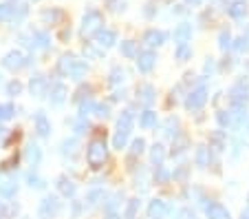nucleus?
Instances as JSON below:
<instances>
[{
    "label": "nucleus",
    "mask_w": 249,
    "mask_h": 219,
    "mask_svg": "<svg viewBox=\"0 0 249 219\" xmlns=\"http://www.w3.org/2000/svg\"><path fill=\"white\" fill-rule=\"evenodd\" d=\"M95 40H97V44H99V47H106V49H108V47H113V44H115V40H117V38H115V34H113V31H106V29H99L97 34H95Z\"/></svg>",
    "instance_id": "obj_6"
},
{
    "label": "nucleus",
    "mask_w": 249,
    "mask_h": 219,
    "mask_svg": "<svg viewBox=\"0 0 249 219\" xmlns=\"http://www.w3.org/2000/svg\"><path fill=\"white\" fill-rule=\"evenodd\" d=\"M122 53L124 56H132V53H135V42H124L122 44Z\"/></svg>",
    "instance_id": "obj_31"
},
{
    "label": "nucleus",
    "mask_w": 249,
    "mask_h": 219,
    "mask_svg": "<svg viewBox=\"0 0 249 219\" xmlns=\"http://www.w3.org/2000/svg\"><path fill=\"white\" fill-rule=\"evenodd\" d=\"M143 151V139H137L135 144H132V153H141Z\"/></svg>",
    "instance_id": "obj_37"
},
{
    "label": "nucleus",
    "mask_w": 249,
    "mask_h": 219,
    "mask_svg": "<svg viewBox=\"0 0 249 219\" xmlns=\"http://www.w3.org/2000/svg\"><path fill=\"white\" fill-rule=\"evenodd\" d=\"M177 56H179V58H185V56H188V47L183 44V47L179 49V53H177Z\"/></svg>",
    "instance_id": "obj_40"
},
{
    "label": "nucleus",
    "mask_w": 249,
    "mask_h": 219,
    "mask_svg": "<svg viewBox=\"0 0 249 219\" xmlns=\"http://www.w3.org/2000/svg\"><path fill=\"white\" fill-rule=\"evenodd\" d=\"M57 188H60L62 195L71 197V195H75V184L71 179H66V177H60V181H57Z\"/></svg>",
    "instance_id": "obj_13"
},
{
    "label": "nucleus",
    "mask_w": 249,
    "mask_h": 219,
    "mask_svg": "<svg viewBox=\"0 0 249 219\" xmlns=\"http://www.w3.org/2000/svg\"><path fill=\"white\" fill-rule=\"evenodd\" d=\"M95 111H97V115H99V118H106V115H108V106H104V104L95 106Z\"/></svg>",
    "instance_id": "obj_36"
},
{
    "label": "nucleus",
    "mask_w": 249,
    "mask_h": 219,
    "mask_svg": "<svg viewBox=\"0 0 249 219\" xmlns=\"http://www.w3.org/2000/svg\"><path fill=\"white\" fill-rule=\"evenodd\" d=\"M230 16L231 18H240V16H245V5L243 2H236L234 7H230Z\"/></svg>",
    "instance_id": "obj_26"
},
{
    "label": "nucleus",
    "mask_w": 249,
    "mask_h": 219,
    "mask_svg": "<svg viewBox=\"0 0 249 219\" xmlns=\"http://www.w3.org/2000/svg\"><path fill=\"white\" fill-rule=\"evenodd\" d=\"M126 139H128V133H119V131H117V135H115V139H113V146L115 148H124Z\"/></svg>",
    "instance_id": "obj_29"
},
{
    "label": "nucleus",
    "mask_w": 249,
    "mask_h": 219,
    "mask_svg": "<svg viewBox=\"0 0 249 219\" xmlns=\"http://www.w3.org/2000/svg\"><path fill=\"white\" fill-rule=\"evenodd\" d=\"M27 181H29V186H31V188H44V179L42 177H38V175H29L27 177Z\"/></svg>",
    "instance_id": "obj_25"
},
{
    "label": "nucleus",
    "mask_w": 249,
    "mask_h": 219,
    "mask_svg": "<svg viewBox=\"0 0 249 219\" xmlns=\"http://www.w3.org/2000/svg\"><path fill=\"white\" fill-rule=\"evenodd\" d=\"M155 124H157V113L146 111V113H143V118H141V126H143V129H150V126H155Z\"/></svg>",
    "instance_id": "obj_20"
},
{
    "label": "nucleus",
    "mask_w": 249,
    "mask_h": 219,
    "mask_svg": "<svg viewBox=\"0 0 249 219\" xmlns=\"http://www.w3.org/2000/svg\"><path fill=\"white\" fill-rule=\"evenodd\" d=\"M24 64H27V58H24L20 51H9L5 56V60H2V67L9 69V71H18V69H22Z\"/></svg>",
    "instance_id": "obj_3"
},
{
    "label": "nucleus",
    "mask_w": 249,
    "mask_h": 219,
    "mask_svg": "<svg viewBox=\"0 0 249 219\" xmlns=\"http://www.w3.org/2000/svg\"><path fill=\"white\" fill-rule=\"evenodd\" d=\"M152 159H155V162H161V159H163V148L155 146V151H152Z\"/></svg>",
    "instance_id": "obj_34"
},
{
    "label": "nucleus",
    "mask_w": 249,
    "mask_h": 219,
    "mask_svg": "<svg viewBox=\"0 0 249 219\" xmlns=\"http://www.w3.org/2000/svg\"><path fill=\"white\" fill-rule=\"evenodd\" d=\"M137 206H139V201H137V199H132L130 204H128V208H126V215H124V219H135Z\"/></svg>",
    "instance_id": "obj_28"
},
{
    "label": "nucleus",
    "mask_w": 249,
    "mask_h": 219,
    "mask_svg": "<svg viewBox=\"0 0 249 219\" xmlns=\"http://www.w3.org/2000/svg\"><path fill=\"white\" fill-rule=\"evenodd\" d=\"M5 135H7V131H5V129H0V142L5 139Z\"/></svg>",
    "instance_id": "obj_41"
},
{
    "label": "nucleus",
    "mask_w": 249,
    "mask_h": 219,
    "mask_svg": "<svg viewBox=\"0 0 249 219\" xmlns=\"http://www.w3.org/2000/svg\"><path fill=\"white\" fill-rule=\"evenodd\" d=\"M99 197H102V193H99V191H93V193H90V195H89V206H95V204H97Z\"/></svg>",
    "instance_id": "obj_35"
},
{
    "label": "nucleus",
    "mask_w": 249,
    "mask_h": 219,
    "mask_svg": "<svg viewBox=\"0 0 249 219\" xmlns=\"http://www.w3.org/2000/svg\"><path fill=\"white\" fill-rule=\"evenodd\" d=\"M73 62H75V58H73V56H64L60 60V71L62 73H69L71 67H73Z\"/></svg>",
    "instance_id": "obj_22"
},
{
    "label": "nucleus",
    "mask_w": 249,
    "mask_h": 219,
    "mask_svg": "<svg viewBox=\"0 0 249 219\" xmlns=\"http://www.w3.org/2000/svg\"><path fill=\"white\" fill-rule=\"evenodd\" d=\"M236 42H238V44H236V49H238V51H243V49H247V40H245V38L236 40Z\"/></svg>",
    "instance_id": "obj_38"
},
{
    "label": "nucleus",
    "mask_w": 249,
    "mask_h": 219,
    "mask_svg": "<svg viewBox=\"0 0 249 219\" xmlns=\"http://www.w3.org/2000/svg\"><path fill=\"white\" fill-rule=\"evenodd\" d=\"M16 181L7 179V181H0V197H5V199H11V197L16 195Z\"/></svg>",
    "instance_id": "obj_11"
},
{
    "label": "nucleus",
    "mask_w": 249,
    "mask_h": 219,
    "mask_svg": "<svg viewBox=\"0 0 249 219\" xmlns=\"http://www.w3.org/2000/svg\"><path fill=\"white\" fill-rule=\"evenodd\" d=\"M57 210H60V201H57L55 197H47V199L42 201V206H40V215H42V217H51Z\"/></svg>",
    "instance_id": "obj_5"
},
{
    "label": "nucleus",
    "mask_w": 249,
    "mask_h": 219,
    "mask_svg": "<svg viewBox=\"0 0 249 219\" xmlns=\"http://www.w3.org/2000/svg\"><path fill=\"white\" fill-rule=\"evenodd\" d=\"M190 34H192V29H190V24H181L177 31H174V38L179 40V42H185V40L190 38Z\"/></svg>",
    "instance_id": "obj_19"
},
{
    "label": "nucleus",
    "mask_w": 249,
    "mask_h": 219,
    "mask_svg": "<svg viewBox=\"0 0 249 219\" xmlns=\"http://www.w3.org/2000/svg\"><path fill=\"white\" fill-rule=\"evenodd\" d=\"M185 2H190V5H201V0H185Z\"/></svg>",
    "instance_id": "obj_42"
},
{
    "label": "nucleus",
    "mask_w": 249,
    "mask_h": 219,
    "mask_svg": "<svg viewBox=\"0 0 249 219\" xmlns=\"http://www.w3.org/2000/svg\"><path fill=\"white\" fill-rule=\"evenodd\" d=\"M130 129H132V113L126 111V113L119 118V133H130Z\"/></svg>",
    "instance_id": "obj_15"
},
{
    "label": "nucleus",
    "mask_w": 249,
    "mask_h": 219,
    "mask_svg": "<svg viewBox=\"0 0 249 219\" xmlns=\"http://www.w3.org/2000/svg\"><path fill=\"white\" fill-rule=\"evenodd\" d=\"M36 129H38V133L42 135V138H47V135H49V131H51V124H49V119H47V115H44V113L36 115Z\"/></svg>",
    "instance_id": "obj_9"
},
{
    "label": "nucleus",
    "mask_w": 249,
    "mask_h": 219,
    "mask_svg": "<svg viewBox=\"0 0 249 219\" xmlns=\"http://www.w3.org/2000/svg\"><path fill=\"white\" fill-rule=\"evenodd\" d=\"M203 102H205V89H198L196 93H192V98L188 100V106L190 109H196V106H201Z\"/></svg>",
    "instance_id": "obj_17"
},
{
    "label": "nucleus",
    "mask_w": 249,
    "mask_h": 219,
    "mask_svg": "<svg viewBox=\"0 0 249 219\" xmlns=\"http://www.w3.org/2000/svg\"><path fill=\"white\" fill-rule=\"evenodd\" d=\"M243 219H249V213H245V215H243Z\"/></svg>",
    "instance_id": "obj_44"
},
{
    "label": "nucleus",
    "mask_w": 249,
    "mask_h": 219,
    "mask_svg": "<svg viewBox=\"0 0 249 219\" xmlns=\"http://www.w3.org/2000/svg\"><path fill=\"white\" fill-rule=\"evenodd\" d=\"M40 158H42V153H40V148L36 146V144H31V146L27 148V159L33 164V166H36V164L40 162Z\"/></svg>",
    "instance_id": "obj_18"
},
{
    "label": "nucleus",
    "mask_w": 249,
    "mask_h": 219,
    "mask_svg": "<svg viewBox=\"0 0 249 219\" xmlns=\"http://www.w3.org/2000/svg\"><path fill=\"white\" fill-rule=\"evenodd\" d=\"M7 93H9V96H20V93H22V84H20L18 80H14V82H9V86H7Z\"/></svg>",
    "instance_id": "obj_23"
},
{
    "label": "nucleus",
    "mask_w": 249,
    "mask_h": 219,
    "mask_svg": "<svg viewBox=\"0 0 249 219\" xmlns=\"http://www.w3.org/2000/svg\"><path fill=\"white\" fill-rule=\"evenodd\" d=\"M106 219H119V217H117V215H113V213H110V215H108V217H106Z\"/></svg>",
    "instance_id": "obj_43"
},
{
    "label": "nucleus",
    "mask_w": 249,
    "mask_h": 219,
    "mask_svg": "<svg viewBox=\"0 0 249 219\" xmlns=\"http://www.w3.org/2000/svg\"><path fill=\"white\" fill-rule=\"evenodd\" d=\"M75 146H77V142H75V139H69V142H64V144H62V148H64V153H71V155L75 153Z\"/></svg>",
    "instance_id": "obj_30"
},
{
    "label": "nucleus",
    "mask_w": 249,
    "mask_h": 219,
    "mask_svg": "<svg viewBox=\"0 0 249 219\" xmlns=\"http://www.w3.org/2000/svg\"><path fill=\"white\" fill-rule=\"evenodd\" d=\"M95 109V104L90 100H86V102H82V106H80V113L82 115H86V113H90V111Z\"/></svg>",
    "instance_id": "obj_32"
},
{
    "label": "nucleus",
    "mask_w": 249,
    "mask_h": 219,
    "mask_svg": "<svg viewBox=\"0 0 249 219\" xmlns=\"http://www.w3.org/2000/svg\"><path fill=\"white\" fill-rule=\"evenodd\" d=\"M148 215H150V219H163L165 217V204L163 201H152L150 208H148Z\"/></svg>",
    "instance_id": "obj_12"
},
{
    "label": "nucleus",
    "mask_w": 249,
    "mask_h": 219,
    "mask_svg": "<svg viewBox=\"0 0 249 219\" xmlns=\"http://www.w3.org/2000/svg\"><path fill=\"white\" fill-rule=\"evenodd\" d=\"M104 24V18L99 11H89V14L84 16V20H82V34L89 36L93 34V31H99V27Z\"/></svg>",
    "instance_id": "obj_2"
},
{
    "label": "nucleus",
    "mask_w": 249,
    "mask_h": 219,
    "mask_svg": "<svg viewBox=\"0 0 249 219\" xmlns=\"http://www.w3.org/2000/svg\"><path fill=\"white\" fill-rule=\"evenodd\" d=\"M84 73H86V62H82V60H75V62H73V67H71L69 76L75 78V80H82V78H84Z\"/></svg>",
    "instance_id": "obj_14"
},
{
    "label": "nucleus",
    "mask_w": 249,
    "mask_h": 219,
    "mask_svg": "<svg viewBox=\"0 0 249 219\" xmlns=\"http://www.w3.org/2000/svg\"><path fill=\"white\" fill-rule=\"evenodd\" d=\"M137 67H139V71L148 73L152 67H155V53H152V51H143V53H139V60H137Z\"/></svg>",
    "instance_id": "obj_4"
},
{
    "label": "nucleus",
    "mask_w": 249,
    "mask_h": 219,
    "mask_svg": "<svg viewBox=\"0 0 249 219\" xmlns=\"http://www.w3.org/2000/svg\"><path fill=\"white\" fill-rule=\"evenodd\" d=\"M66 100V86L62 84V82H55V84L51 86V102L53 104H62V102Z\"/></svg>",
    "instance_id": "obj_7"
},
{
    "label": "nucleus",
    "mask_w": 249,
    "mask_h": 219,
    "mask_svg": "<svg viewBox=\"0 0 249 219\" xmlns=\"http://www.w3.org/2000/svg\"><path fill=\"white\" fill-rule=\"evenodd\" d=\"M227 44H230V34H223V36H221V47L225 49Z\"/></svg>",
    "instance_id": "obj_39"
},
{
    "label": "nucleus",
    "mask_w": 249,
    "mask_h": 219,
    "mask_svg": "<svg viewBox=\"0 0 249 219\" xmlns=\"http://www.w3.org/2000/svg\"><path fill=\"white\" fill-rule=\"evenodd\" d=\"M122 80H124V71H122V69H115L110 82H113V84H117V82H122Z\"/></svg>",
    "instance_id": "obj_33"
},
{
    "label": "nucleus",
    "mask_w": 249,
    "mask_h": 219,
    "mask_svg": "<svg viewBox=\"0 0 249 219\" xmlns=\"http://www.w3.org/2000/svg\"><path fill=\"white\" fill-rule=\"evenodd\" d=\"M86 162L90 168H99L106 162V144L102 139H93L89 144V151H86Z\"/></svg>",
    "instance_id": "obj_1"
},
{
    "label": "nucleus",
    "mask_w": 249,
    "mask_h": 219,
    "mask_svg": "<svg viewBox=\"0 0 249 219\" xmlns=\"http://www.w3.org/2000/svg\"><path fill=\"white\" fill-rule=\"evenodd\" d=\"M0 84H2V76H0Z\"/></svg>",
    "instance_id": "obj_45"
},
{
    "label": "nucleus",
    "mask_w": 249,
    "mask_h": 219,
    "mask_svg": "<svg viewBox=\"0 0 249 219\" xmlns=\"http://www.w3.org/2000/svg\"><path fill=\"white\" fill-rule=\"evenodd\" d=\"M207 217L210 219H230V213H227L221 204H212L210 208H207Z\"/></svg>",
    "instance_id": "obj_10"
},
{
    "label": "nucleus",
    "mask_w": 249,
    "mask_h": 219,
    "mask_svg": "<svg viewBox=\"0 0 249 219\" xmlns=\"http://www.w3.org/2000/svg\"><path fill=\"white\" fill-rule=\"evenodd\" d=\"M146 44H150V47H157V44H161L165 40V36L161 34V31H155V29H152V31H148L146 34Z\"/></svg>",
    "instance_id": "obj_16"
},
{
    "label": "nucleus",
    "mask_w": 249,
    "mask_h": 219,
    "mask_svg": "<svg viewBox=\"0 0 249 219\" xmlns=\"http://www.w3.org/2000/svg\"><path fill=\"white\" fill-rule=\"evenodd\" d=\"M11 18H14V7L0 5V20H11Z\"/></svg>",
    "instance_id": "obj_24"
},
{
    "label": "nucleus",
    "mask_w": 249,
    "mask_h": 219,
    "mask_svg": "<svg viewBox=\"0 0 249 219\" xmlns=\"http://www.w3.org/2000/svg\"><path fill=\"white\" fill-rule=\"evenodd\" d=\"M14 106L11 104H0V124L5 122V119H11L14 118Z\"/></svg>",
    "instance_id": "obj_21"
},
{
    "label": "nucleus",
    "mask_w": 249,
    "mask_h": 219,
    "mask_svg": "<svg viewBox=\"0 0 249 219\" xmlns=\"http://www.w3.org/2000/svg\"><path fill=\"white\" fill-rule=\"evenodd\" d=\"M152 93H155L152 86H141L139 89V96H141V100L143 102H152Z\"/></svg>",
    "instance_id": "obj_27"
},
{
    "label": "nucleus",
    "mask_w": 249,
    "mask_h": 219,
    "mask_svg": "<svg viewBox=\"0 0 249 219\" xmlns=\"http://www.w3.org/2000/svg\"><path fill=\"white\" fill-rule=\"evenodd\" d=\"M29 89H31V93H33L36 98L44 96V89H47V80H44L42 76L31 78V84H29Z\"/></svg>",
    "instance_id": "obj_8"
}]
</instances>
